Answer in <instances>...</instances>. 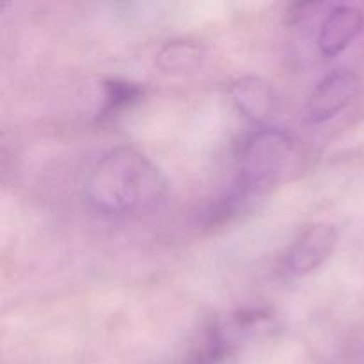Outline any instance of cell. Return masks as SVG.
<instances>
[{
	"label": "cell",
	"instance_id": "6da1fadb",
	"mask_svg": "<svg viewBox=\"0 0 364 364\" xmlns=\"http://www.w3.org/2000/svg\"><path fill=\"white\" fill-rule=\"evenodd\" d=\"M166 191L167 181L159 167L128 146L103 153L84 183L85 199L103 215H127L149 208Z\"/></svg>",
	"mask_w": 364,
	"mask_h": 364
},
{
	"label": "cell",
	"instance_id": "7a4b0ae2",
	"mask_svg": "<svg viewBox=\"0 0 364 364\" xmlns=\"http://www.w3.org/2000/svg\"><path fill=\"white\" fill-rule=\"evenodd\" d=\"M294 139L277 128H258L242 142L238 176L230 199L235 203L263 192L284 176L294 160Z\"/></svg>",
	"mask_w": 364,
	"mask_h": 364
},
{
	"label": "cell",
	"instance_id": "3957f363",
	"mask_svg": "<svg viewBox=\"0 0 364 364\" xmlns=\"http://www.w3.org/2000/svg\"><path fill=\"white\" fill-rule=\"evenodd\" d=\"M338 244V231L331 223H313L295 237L283 258V272L290 277H304L318 270Z\"/></svg>",
	"mask_w": 364,
	"mask_h": 364
},
{
	"label": "cell",
	"instance_id": "277c9868",
	"mask_svg": "<svg viewBox=\"0 0 364 364\" xmlns=\"http://www.w3.org/2000/svg\"><path fill=\"white\" fill-rule=\"evenodd\" d=\"M359 91V78L350 70H333L327 73L311 95L304 107V116L309 124H322L336 117Z\"/></svg>",
	"mask_w": 364,
	"mask_h": 364
},
{
	"label": "cell",
	"instance_id": "5b68a950",
	"mask_svg": "<svg viewBox=\"0 0 364 364\" xmlns=\"http://www.w3.org/2000/svg\"><path fill=\"white\" fill-rule=\"evenodd\" d=\"M238 112L259 128H270L279 114V96L265 78L247 75L238 78L230 87Z\"/></svg>",
	"mask_w": 364,
	"mask_h": 364
},
{
	"label": "cell",
	"instance_id": "8992f818",
	"mask_svg": "<svg viewBox=\"0 0 364 364\" xmlns=\"http://www.w3.org/2000/svg\"><path fill=\"white\" fill-rule=\"evenodd\" d=\"M363 27L364 14L359 7L347 6V4L333 6L318 28L316 45L320 53L329 59L340 55L361 34Z\"/></svg>",
	"mask_w": 364,
	"mask_h": 364
},
{
	"label": "cell",
	"instance_id": "52a82bcc",
	"mask_svg": "<svg viewBox=\"0 0 364 364\" xmlns=\"http://www.w3.org/2000/svg\"><path fill=\"white\" fill-rule=\"evenodd\" d=\"M205 59V46L191 39L167 41L156 52L155 63L166 73H181L198 68Z\"/></svg>",
	"mask_w": 364,
	"mask_h": 364
},
{
	"label": "cell",
	"instance_id": "ba28073f",
	"mask_svg": "<svg viewBox=\"0 0 364 364\" xmlns=\"http://www.w3.org/2000/svg\"><path fill=\"white\" fill-rule=\"evenodd\" d=\"M100 89H102V107H100L102 117L119 116L124 110H130L132 107L137 105L144 96V89L141 85L119 78L103 80Z\"/></svg>",
	"mask_w": 364,
	"mask_h": 364
}]
</instances>
